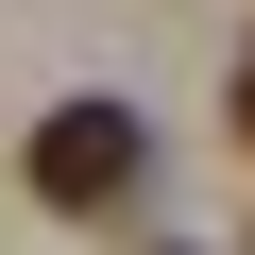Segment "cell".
I'll return each mask as SVG.
<instances>
[{
    "label": "cell",
    "mask_w": 255,
    "mask_h": 255,
    "mask_svg": "<svg viewBox=\"0 0 255 255\" xmlns=\"http://www.w3.org/2000/svg\"><path fill=\"white\" fill-rule=\"evenodd\" d=\"M221 119H238V153H255V34H238V68H221Z\"/></svg>",
    "instance_id": "7a4b0ae2"
},
{
    "label": "cell",
    "mask_w": 255,
    "mask_h": 255,
    "mask_svg": "<svg viewBox=\"0 0 255 255\" xmlns=\"http://www.w3.org/2000/svg\"><path fill=\"white\" fill-rule=\"evenodd\" d=\"M136 170H153L136 102H51V119H34V204H51V221H119Z\"/></svg>",
    "instance_id": "6da1fadb"
}]
</instances>
